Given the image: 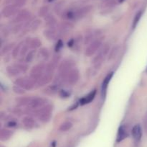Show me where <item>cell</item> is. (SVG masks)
<instances>
[{
    "label": "cell",
    "mask_w": 147,
    "mask_h": 147,
    "mask_svg": "<svg viewBox=\"0 0 147 147\" xmlns=\"http://www.w3.org/2000/svg\"><path fill=\"white\" fill-rule=\"evenodd\" d=\"M109 50H110V48H109V45L106 44L99 50L98 54L95 56L94 59H93V64L95 68L100 67V65L102 64V63H103V61H104L106 55L109 53Z\"/></svg>",
    "instance_id": "cell-1"
},
{
    "label": "cell",
    "mask_w": 147,
    "mask_h": 147,
    "mask_svg": "<svg viewBox=\"0 0 147 147\" xmlns=\"http://www.w3.org/2000/svg\"><path fill=\"white\" fill-rule=\"evenodd\" d=\"M35 79H33L32 77H24L17 79L14 82V84L17 86L22 88V89H27V90H30L33 89L35 85Z\"/></svg>",
    "instance_id": "cell-2"
},
{
    "label": "cell",
    "mask_w": 147,
    "mask_h": 147,
    "mask_svg": "<svg viewBox=\"0 0 147 147\" xmlns=\"http://www.w3.org/2000/svg\"><path fill=\"white\" fill-rule=\"evenodd\" d=\"M37 118L40 121L43 122H46L50 120L52 116V107L50 105H47L44 108H40L37 112Z\"/></svg>",
    "instance_id": "cell-3"
},
{
    "label": "cell",
    "mask_w": 147,
    "mask_h": 147,
    "mask_svg": "<svg viewBox=\"0 0 147 147\" xmlns=\"http://www.w3.org/2000/svg\"><path fill=\"white\" fill-rule=\"evenodd\" d=\"M26 71H27V66L20 63L8 66L7 69V73L11 76H17L22 72H25Z\"/></svg>",
    "instance_id": "cell-4"
},
{
    "label": "cell",
    "mask_w": 147,
    "mask_h": 147,
    "mask_svg": "<svg viewBox=\"0 0 147 147\" xmlns=\"http://www.w3.org/2000/svg\"><path fill=\"white\" fill-rule=\"evenodd\" d=\"M46 66L43 64H39L34 66L30 72V76L35 80H39L45 74Z\"/></svg>",
    "instance_id": "cell-5"
},
{
    "label": "cell",
    "mask_w": 147,
    "mask_h": 147,
    "mask_svg": "<svg viewBox=\"0 0 147 147\" xmlns=\"http://www.w3.org/2000/svg\"><path fill=\"white\" fill-rule=\"evenodd\" d=\"M102 45V39L98 38L96 40H93L92 43H90L88 48H86L85 54L87 56H91L100 48V47Z\"/></svg>",
    "instance_id": "cell-6"
},
{
    "label": "cell",
    "mask_w": 147,
    "mask_h": 147,
    "mask_svg": "<svg viewBox=\"0 0 147 147\" xmlns=\"http://www.w3.org/2000/svg\"><path fill=\"white\" fill-rule=\"evenodd\" d=\"M79 79V71L77 69L74 68L69 71L65 76L64 81H66L70 84H75Z\"/></svg>",
    "instance_id": "cell-7"
},
{
    "label": "cell",
    "mask_w": 147,
    "mask_h": 147,
    "mask_svg": "<svg viewBox=\"0 0 147 147\" xmlns=\"http://www.w3.org/2000/svg\"><path fill=\"white\" fill-rule=\"evenodd\" d=\"M45 103V100L40 97H32L28 98V101L27 102V105L30 109H37Z\"/></svg>",
    "instance_id": "cell-8"
},
{
    "label": "cell",
    "mask_w": 147,
    "mask_h": 147,
    "mask_svg": "<svg viewBox=\"0 0 147 147\" xmlns=\"http://www.w3.org/2000/svg\"><path fill=\"white\" fill-rule=\"evenodd\" d=\"M17 13H18V7L14 4L4 7L1 12V14L4 17H11V16L15 15Z\"/></svg>",
    "instance_id": "cell-9"
},
{
    "label": "cell",
    "mask_w": 147,
    "mask_h": 147,
    "mask_svg": "<svg viewBox=\"0 0 147 147\" xmlns=\"http://www.w3.org/2000/svg\"><path fill=\"white\" fill-rule=\"evenodd\" d=\"M30 17V12L27 11V10H22V11L20 12L17 13V16H15L14 19H13L12 22L14 23H18L24 22L27 20Z\"/></svg>",
    "instance_id": "cell-10"
},
{
    "label": "cell",
    "mask_w": 147,
    "mask_h": 147,
    "mask_svg": "<svg viewBox=\"0 0 147 147\" xmlns=\"http://www.w3.org/2000/svg\"><path fill=\"white\" fill-rule=\"evenodd\" d=\"M91 10H92L91 6H86V7H82V8L78 9V10H75L74 11L75 20H76V19H79L84 17V16L86 15L88 13L90 12Z\"/></svg>",
    "instance_id": "cell-11"
},
{
    "label": "cell",
    "mask_w": 147,
    "mask_h": 147,
    "mask_svg": "<svg viewBox=\"0 0 147 147\" xmlns=\"http://www.w3.org/2000/svg\"><path fill=\"white\" fill-rule=\"evenodd\" d=\"M132 135H133L134 139L136 141H139L142 136V127L139 124H136L134 125L132 129Z\"/></svg>",
    "instance_id": "cell-12"
},
{
    "label": "cell",
    "mask_w": 147,
    "mask_h": 147,
    "mask_svg": "<svg viewBox=\"0 0 147 147\" xmlns=\"http://www.w3.org/2000/svg\"><path fill=\"white\" fill-rule=\"evenodd\" d=\"M44 35L49 40H57L58 38L60 33L55 29L50 28L45 30Z\"/></svg>",
    "instance_id": "cell-13"
},
{
    "label": "cell",
    "mask_w": 147,
    "mask_h": 147,
    "mask_svg": "<svg viewBox=\"0 0 147 147\" xmlns=\"http://www.w3.org/2000/svg\"><path fill=\"white\" fill-rule=\"evenodd\" d=\"M113 72H111V73H109V74L106 76V78L103 79V83H102V95H103V97H105V96H106L108 86H109V82H110L111 79L113 77Z\"/></svg>",
    "instance_id": "cell-14"
},
{
    "label": "cell",
    "mask_w": 147,
    "mask_h": 147,
    "mask_svg": "<svg viewBox=\"0 0 147 147\" xmlns=\"http://www.w3.org/2000/svg\"><path fill=\"white\" fill-rule=\"evenodd\" d=\"M127 136H128L127 131H126L124 125H121V126L119 127V131H118L116 141H117L118 143L121 142V141H122L123 140H124Z\"/></svg>",
    "instance_id": "cell-15"
},
{
    "label": "cell",
    "mask_w": 147,
    "mask_h": 147,
    "mask_svg": "<svg viewBox=\"0 0 147 147\" xmlns=\"http://www.w3.org/2000/svg\"><path fill=\"white\" fill-rule=\"evenodd\" d=\"M96 95V90H93L92 91V92H90L88 95H87L86 96H85L84 97L80 99V105H86V104L90 103L91 101L93 100Z\"/></svg>",
    "instance_id": "cell-16"
},
{
    "label": "cell",
    "mask_w": 147,
    "mask_h": 147,
    "mask_svg": "<svg viewBox=\"0 0 147 147\" xmlns=\"http://www.w3.org/2000/svg\"><path fill=\"white\" fill-rule=\"evenodd\" d=\"M22 123L27 128H34L35 126L36 122L31 117H25L23 118Z\"/></svg>",
    "instance_id": "cell-17"
},
{
    "label": "cell",
    "mask_w": 147,
    "mask_h": 147,
    "mask_svg": "<svg viewBox=\"0 0 147 147\" xmlns=\"http://www.w3.org/2000/svg\"><path fill=\"white\" fill-rule=\"evenodd\" d=\"M96 32H94V31H91L90 32V33H87V35H86V37H85V41H84V43L85 44H88V43H92V42L93 41V39L96 37Z\"/></svg>",
    "instance_id": "cell-18"
},
{
    "label": "cell",
    "mask_w": 147,
    "mask_h": 147,
    "mask_svg": "<svg viewBox=\"0 0 147 147\" xmlns=\"http://www.w3.org/2000/svg\"><path fill=\"white\" fill-rule=\"evenodd\" d=\"M39 58L42 61H46L49 58V52L47 49L42 48L39 52Z\"/></svg>",
    "instance_id": "cell-19"
},
{
    "label": "cell",
    "mask_w": 147,
    "mask_h": 147,
    "mask_svg": "<svg viewBox=\"0 0 147 147\" xmlns=\"http://www.w3.org/2000/svg\"><path fill=\"white\" fill-rule=\"evenodd\" d=\"M72 127H73L72 122H69V121H65V122H64L63 123L61 124L59 130H60V131H69Z\"/></svg>",
    "instance_id": "cell-20"
},
{
    "label": "cell",
    "mask_w": 147,
    "mask_h": 147,
    "mask_svg": "<svg viewBox=\"0 0 147 147\" xmlns=\"http://www.w3.org/2000/svg\"><path fill=\"white\" fill-rule=\"evenodd\" d=\"M11 135V132L9 130L3 129L1 131V139L4 141V140H7L8 138H10Z\"/></svg>",
    "instance_id": "cell-21"
},
{
    "label": "cell",
    "mask_w": 147,
    "mask_h": 147,
    "mask_svg": "<svg viewBox=\"0 0 147 147\" xmlns=\"http://www.w3.org/2000/svg\"><path fill=\"white\" fill-rule=\"evenodd\" d=\"M142 12L140 11L139 12L137 13V14H136V16H135L134 19V21H133V24H132V27H133V28H136V25L138 24V23H139V20H140L141 17H142Z\"/></svg>",
    "instance_id": "cell-22"
},
{
    "label": "cell",
    "mask_w": 147,
    "mask_h": 147,
    "mask_svg": "<svg viewBox=\"0 0 147 147\" xmlns=\"http://www.w3.org/2000/svg\"><path fill=\"white\" fill-rule=\"evenodd\" d=\"M119 46H116V47L113 48V49L111 50L110 54H109V60H111V59H113V58L116 57V56L118 54V53H119Z\"/></svg>",
    "instance_id": "cell-23"
},
{
    "label": "cell",
    "mask_w": 147,
    "mask_h": 147,
    "mask_svg": "<svg viewBox=\"0 0 147 147\" xmlns=\"http://www.w3.org/2000/svg\"><path fill=\"white\" fill-rule=\"evenodd\" d=\"M40 23H41V21H40V20H34V21H33L30 24V25L27 26V27H28L29 30H36V29L39 27V25H40Z\"/></svg>",
    "instance_id": "cell-24"
},
{
    "label": "cell",
    "mask_w": 147,
    "mask_h": 147,
    "mask_svg": "<svg viewBox=\"0 0 147 147\" xmlns=\"http://www.w3.org/2000/svg\"><path fill=\"white\" fill-rule=\"evenodd\" d=\"M34 56H35V50H32L29 52L27 54V56L25 58V60L27 62H31L32 61L33 59H34Z\"/></svg>",
    "instance_id": "cell-25"
},
{
    "label": "cell",
    "mask_w": 147,
    "mask_h": 147,
    "mask_svg": "<svg viewBox=\"0 0 147 147\" xmlns=\"http://www.w3.org/2000/svg\"><path fill=\"white\" fill-rule=\"evenodd\" d=\"M6 1H7V2H11V1H13V3H14L13 4L20 7L24 5L27 0H6Z\"/></svg>",
    "instance_id": "cell-26"
},
{
    "label": "cell",
    "mask_w": 147,
    "mask_h": 147,
    "mask_svg": "<svg viewBox=\"0 0 147 147\" xmlns=\"http://www.w3.org/2000/svg\"><path fill=\"white\" fill-rule=\"evenodd\" d=\"M72 27H73V25H72L70 23L65 22L61 24L60 29H61L62 32H65V31H68V30H70V29L72 28Z\"/></svg>",
    "instance_id": "cell-27"
},
{
    "label": "cell",
    "mask_w": 147,
    "mask_h": 147,
    "mask_svg": "<svg viewBox=\"0 0 147 147\" xmlns=\"http://www.w3.org/2000/svg\"><path fill=\"white\" fill-rule=\"evenodd\" d=\"M41 44V42H40V40H37V38H34L33 39V40H32L31 41H30V48H37V47H39L40 46V45Z\"/></svg>",
    "instance_id": "cell-28"
},
{
    "label": "cell",
    "mask_w": 147,
    "mask_h": 147,
    "mask_svg": "<svg viewBox=\"0 0 147 147\" xmlns=\"http://www.w3.org/2000/svg\"><path fill=\"white\" fill-rule=\"evenodd\" d=\"M46 20H47V24L50 26V27H53L56 23L55 19L53 16H50V17H47Z\"/></svg>",
    "instance_id": "cell-29"
},
{
    "label": "cell",
    "mask_w": 147,
    "mask_h": 147,
    "mask_svg": "<svg viewBox=\"0 0 147 147\" xmlns=\"http://www.w3.org/2000/svg\"><path fill=\"white\" fill-rule=\"evenodd\" d=\"M48 12V7H42L40 10H39V14L40 16H45Z\"/></svg>",
    "instance_id": "cell-30"
},
{
    "label": "cell",
    "mask_w": 147,
    "mask_h": 147,
    "mask_svg": "<svg viewBox=\"0 0 147 147\" xmlns=\"http://www.w3.org/2000/svg\"><path fill=\"white\" fill-rule=\"evenodd\" d=\"M13 90L14 91V92H16V93L17 94H20V95H22V94L24 93V89H23L22 88L20 87V86H17V85H15V86L13 87Z\"/></svg>",
    "instance_id": "cell-31"
},
{
    "label": "cell",
    "mask_w": 147,
    "mask_h": 147,
    "mask_svg": "<svg viewBox=\"0 0 147 147\" xmlns=\"http://www.w3.org/2000/svg\"><path fill=\"white\" fill-rule=\"evenodd\" d=\"M63 46V41H62L61 40H59L58 41H57V44H56L55 46V50L56 51H59V50H60V49L62 48V47Z\"/></svg>",
    "instance_id": "cell-32"
},
{
    "label": "cell",
    "mask_w": 147,
    "mask_h": 147,
    "mask_svg": "<svg viewBox=\"0 0 147 147\" xmlns=\"http://www.w3.org/2000/svg\"><path fill=\"white\" fill-rule=\"evenodd\" d=\"M60 96L62 97H64V98L68 97L70 96V93H69L68 92H67V91H65V90H61V91H60Z\"/></svg>",
    "instance_id": "cell-33"
},
{
    "label": "cell",
    "mask_w": 147,
    "mask_h": 147,
    "mask_svg": "<svg viewBox=\"0 0 147 147\" xmlns=\"http://www.w3.org/2000/svg\"><path fill=\"white\" fill-rule=\"evenodd\" d=\"M11 47H12V44H9V45H7V46H6L5 47L3 48L2 53H5V52H7V51H9V50H10V49L11 48Z\"/></svg>",
    "instance_id": "cell-34"
},
{
    "label": "cell",
    "mask_w": 147,
    "mask_h": 147,
    "mask_svg": "<svg viewBox=\"0 0 147 147\" xmlns=\"http://www.w3.org/2000/svg\"><path fill=\"white\" fill-rule=\"evenodd\" d=\"M75 40L74 39H71V40H70V41L67 43V46H68V47H72V46H73L75 45Z\"/></svg>",
    "instance_id": "cell-35"
},
{
    "label": "cell",
    "mask_w": 147,
    "mask_h": 147,
    "mask_svg": "<svg viewBox=\"0 0 147 147\" xmlns=\"http://www.w3.org/2000/svg\"><path fill=\"white\" fill-rule=\"evenodd\" d=\"M16 125H17V123H16L14 121H9V122H8V123H7V125H8L9 127H14L16 126Z\"/></svg>",
    "instance_id": "cell-36"
},
{
    "label": "cell",
    "mask_w": 147,
    "mask_h": 147,
    "mask_svg": "<svg viewBox=\"0 0 147 147\" xmlns=\"http://www.w3.org/2000/svg\"><path fill=\"white\" fill-rule=\"evenodd\" d=\"M125 1V0H119V2H120V3L123 2V1Z\"/></svg>",
    "instance_id": "cell-37"
}]
</instances>
